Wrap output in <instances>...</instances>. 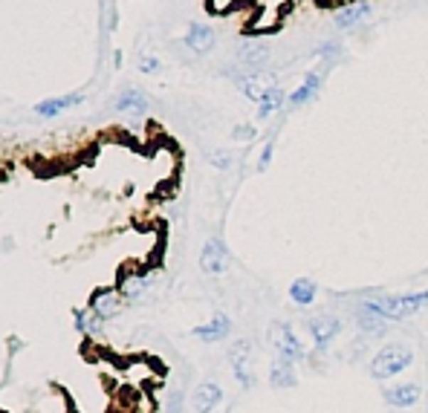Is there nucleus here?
Masks as SVG:
<instances>
[{
  "instance_id": "obj_14",
  "label": "nucleus",
  "mask_w": 428,
  "mask_h": 413,
  "mask_svg": "<svg viewBox=\"0 0 428 413\" xmlns=\"http://www.w3.org/2000/svg\"><path fill=\"white\" fill-rule=\"evenodd\" d=\"M186 47L191 53H208L214 47V29L208 23H191L186 35Z\"/></svg>"
},
{
  "instance_id": "obj_19",
  "label": "nucleus",
  "mask_w": 428,
  "mask_h": 413,
  "mask_svg": "<svg viewBox=\"0 0 428 413\" xmlns=\"http://www.w3.org/2000/svg\"><path fill=\"white\" fill-rule=\"evenodd\" d=\"M319 87H321V75H319V73H307V75H304V84L298 87L295 93H289V104H292V107H301V104L313 102L316 93H319Z\"/></svg>"
},
{
  "instance_id": "obj_2",
  "label": "nucleus",
  "mask_w": 428,
  "mask_h": 413,
  "mask_svg": "<svg viewBox=\"0 0 428 413\" xmlns=\"http://www.w3.org/2000/svg\"><path fill=\"white\" fill-rule=\"evenodd\" d=\"M414 361V353L408 344H388V347H382L373 361H370V376L373 379H394L397 373H402L405 367Z\"/></svg>"
},
{
  "instance_id": "obj_5",
  "label": "nucleus",
  "mask_w": 428,
  "mask_h": 413,
  "mask_svg": "<svg viewBox=\"0 0 428 413\" xmlns=\"http://www.w3.org/2000/svg\"><path fill=\"white\" fill-rule=\"evenodd\" d=\"M200 266H203L205 274H211V278H220V274H226V269H229V249H226V243L220 237H211L203 246Z\"/></svg>"
},
{
  "instance_id": "obj_18",
  "label": "nucleus",
  "mask_w": 428,
  "mask_h": 413,
  "mask_svg": "<svg viewBox=\"0 0 428 413\" xmlns=\"http://www.w3.org/2000/svg\"><path fill=\"white\" fill-rule=\"evenodd\" d=\"M119 292H122V298H124L127 304H139V301H145L148 281L142 278V274H122Z\"/></svg>"
},
{
  "instance_id": "obj_21",
  "label": "nucleus",
  "mask_w": 428,
  "mask_h": 413,
  "mask_svg": "<svg viewBox=\"0 0 428 413\" xmlns=\"http://www.w3.org/2000/svg\"><path fill=\"white\" fill-rule=\"evenodd\" d=\"M75 330L84 336H102V318L93 309H73Z\"/></svg>"
},
{
  "instance_id": "obj_24",
  "label": "nucleus",
  "mask_w": 428,
  "mask_h": 413,
  "mask_svg": "<svg viewBox=\"0 0 428 413\" xmlns=\"http://www.w3.org/2000/svg\"><path fill=\"white\" fill-rule=\"evenodd\" d=\"M382 321H385V318H379V315H373V312H362V315H359V327H362L365 333H382V330H385Z\"/></svg>"
},
{
  "instance_id": "obj_10",
  "label": "nucleus",
  "mask_w": 428,
  "mask_h": 413,
  "mask_svg": "<svg viewBox=\"0 0 428 413\" xmlns=\"http://www.w3.org/2000/svg\"><path fill=\"white\" fill-rule=\"evenodd\" d=\"M370 12H373V6L368 4V0H359V4L336 12V15H333V23H336V29H353V26L365 23V21L370 18Z\"/></svg>"
},
{
  "instance_id": "obj_7",
  "label": "nucleus",
  "mask_w": 428,
  "mask_h": 413,
  "mask_svg": "<svg viewBox=\"0 0 428 413\" xmlns=\"http://www.w3.org/2000/svg\"><path fill=\"white\" fill-rule=\"evenodd\" d=\"M267 61H269V47L261 41H249L237 50V64L246 67L249 73H261Z\"/></svg>"
},
{
  "instance_id": "obj_1",
  "label": "nucleus",
  "mask_w": 428,
  "mask_h": 413,
  "mask_svg": "<svg viewBox=\"0 0 428 413\" xmlns=\"http://www.w3.org/2000/svg\"><path fill=\"white\" fill-rule=\"evenodd\" d=\"M428 304V292H417V295H385V298H365L362 301V312H373L385 321H402L414 312H419Z\"/></svg>"
},
{
  "instance_id": "obj_26",
  "label": "nucleus",
  "mask_w": 428,
  "mask_h": 413,
  "mask_svg": "<svg viewBox=\"0 0 428 413\" xmlns=\"http://www.w3.org/2000/svg\"><path fill=\"white\" fill-rule=\"evenodd\" d=\"M211 165L220 168V171H226V168L232 165V156H229L226 151H214V154H211Z\"/></svg>"
},
{
  "instance_id": "obj_22",
  "label": "nucleus",
  "mask_w": 428,
  "mask_h": 413,
  "mask_svg": "<svg viewBox=\"0 0 428 413\" xmlns=\"http://www.w3.org/2000/svg\"><path fill=\"white\" fill-rule=\"evenodd\" d=\"M281 104H284V90H281V87H272L269 93L264 96V102L258 104V119H269Z\"/></svg>"
},
{
  "instance_id": "obj_23",
  "label": "nucleus",
  "mask_w": 428,
  "mask_h": 413,
  "mask_svg": "<svg viewBox=\"0 0 428 413\" xmlns=\"http://www.w3.org/2000/svg\"><path fill=\"white\" fill-rule=\"evenodd\" d=\"M313 55H316V58L336 61V58L341 55V43H336V41H324V43H319V47L313 50Z\"/></svg>"
},
{
  "instance_id": "obj_11",
  "label": "nucleus",
  "mask_w": 428,
  "mask_h": 413,
  "mask_svg": "<svg viewBox=\"0 0 428 413\" xmlns=\"http://www.w3.org/2000/svg\"><path fill=\"white\" fill-rule=\"evenodd\" d=\"M229 330H232V321H229L226 315H214L211 321H205V324L194 327L191 333H194L200 341H205V344H214V341L226 338V336H229Z\"/></svg>"
},
{
  "instance_id": "obj_6",
  "label": "nucleus",
  "mask_w": 428,
  "mask_h": 413,
  "mask_svg": "<svg viewBox=\"0 0 428 413\" xmlns=\"http://www.w3.org/2000/svg\"><path fill=\"white\" fill-rule=\"evenodd\" d=\"M275 87V73H267V70H261V73H249V75H243L240 78V93L246 96V99H252V102H264V96L269 93V90Z\"/></svg>"
},
{
  "instance_id": "obj_13",
  "label": "nucleus",
  "mask_w": 428,
  "mask_h": 413,
  "mask_svg": "<svg viewBox=\"0 0 428 413\" xmlns=\"http://www.w3.org/2000/svg\"><path fill=\"white\" fill-rule=\"evenodd\" d=\"M419 396H422L419 385H394L385 390V402L391 407H414L419 402Z\"/></svg>"
},
{
  "instance_id": "obj_12",
  "label": "nucleus",
  "mask_w": 428,
  "mask_h": 413,
  "mask_svg": "<svg viewBox=\"0 0 428 413\" xmlns=\"http://www.w3.org/2000/svg\"><path fill=\"white\" fill-rule=\"evenodd\" d=\"M295 382H298L295 379V364L281 358V355H275L272 370H269V385L278 387V390H289V387H295Z\"/></svg>"
},
{
  "instance_id": "obj_3",
  "label": "nucleus",
  "mask_w": 428,
  "mask_h": 413,
  "mask_svg": "<svg viewBox=\"0 0 428 413\" xmlns=\"http://www.w3.org/2000/svg\"><path fill=\"white\" fill-rule=\"evenodd\" d=\"M269 338H272L275 355H281V358H287L292 364L304 358V344L298 341V336L292 333V327L284 324V321H275V324L269 327Z\"/></svg>"
},
{
  "instance_id": "obj_20",
  "label": "nucleus",
  "mask_w": 428,
  "mask_h": 413,
  "mask_svg": "<svg viewBox=\"0 0 428 413\" xmlns=\"http://www.w3.org/2000/svg\"><path fill=\"white\" fill-rule=\"evenodd\" d=\"M316 292H319L316 281H313V278H304V274L289 284V298H292L298 306H310V304L316 301Z\"/></svg>"
},
{
  "instance_id": "obj_15",
  "label": "nucleus",
  "mask_w": 428,
  "mask_h": 413,
  "mask_svg": "<svg viewBox=\"0 0 428 413\" xmlns=\"http://www.w3.org/2000/svg\"><path fill=\"white\" fill-rule=\"evenodd\" d=\"M220 399H223L220 385L205 382V385H200V387L194 390V410H197V413H211L214 407L220 404Z\"/></svg>"
},
{
  "instance_id": "obj_17",
  "label": "nucleus",
  "mask_w": 428,
  "mask_h": 413,
  "mask_svg": "<svg viewBox=\"0 0 428 413\" xmlns=\"http://www.w3.org/2000/svg\"><path fill=\"white\" fill-rule=\"evenodd\" d=\"M148 110V96L142 90H124L116 99V113H127V116H142Z\"/></svg>"
},
{
  "instance_id": "obj_28",
  "label": "nucleus",
  "mask_w": 428,
  "mask_h": 413,
  "mask_svg": "<svg viewBox=\"0 0 428 413\" xmlns=\"http://www.w3.org/2000/svg\"><path fill=\"white\" fill-rule=\"evenodd\" d=\"M272 151H275V142H267V148L261 151V162H258L261 171H267V165L272 162Z\"/></svg>"
},
{
  "instance_id": "obj_9",
  "label": "nucleus",
  "mask_w": 428,
  "mask_h": 413,
  "mask_svg": "<svg viewBox=\"0 0 428 413\" xmlns=\"http://www.w3.org/2000/svg\"><path fill=\"white\" fill-rule=\"evenodd\" d=\"M338 330H341V321H338V318H333V315L313 318V321H310V333H313L316 350H327V344L338 336Z\"/></svg>"
},
{
  "instance_id": "obj_4",
  "label": "nucleus",
  "mask_w": 428,
  "mask_h": 413,
  "mask_svg": "<svg viewBox=\"0 0 428 413\" xmlns=\"http://www.w3.org/2000/svg\"><path fill=\"white\" fill-rule=\"evenodd\" d=\"M229 364L235 370V379L243 385V390H249L255 385V376H252V341L237 338L229 347Z\"/></svg>"
},
{
  "instance_id": "obj_16",
  "label": "nucleus",
  "mask_w": 428,
  "mask_h": 413,
  "mask_svg": "<svg viewBox=\"0 0 428 413\" xmlns=\"http://www.w3.org/2000/svg\"><path fill=\"white\" fill-rule=\"evenodd\" d=\"M81 102H84V93H70V96H58V99H44L41 104H35V113H38V116H44V119H50V116L64 113L67 107L81 104Z\"/></svg>"
},
{
  "instance_id": "obj_8",
  "label": "nucleus",
  "mask_w": 428,
  "mask_h": 413,
  "mask_svg": "<svg viewBox=\"0 0 428 413\" xmlns=\"http://www.w3.org/2000/svg\"><path fill=\"white\" fill-rule=\"evenodd\" d=\"M122 304H124V298H122L119 289H99V292L90 298V309H93L102 321H110L113 315H119Z\"/></svg>"
},
{
  "instance_id": "obj_27",
  "label": "nucleus",
  "mask_w": 428,
  "mask_h": 413,
  "mask_svg": "<svg viewBox=\"0 0 428 413\" xmlns=\"http://www.w3.org/2000/svg\"><path fill=\"white\" fill-rule=\"evenodd\" d=\"M139 70L151 75V73H156V70H159V61H156L154 55H142V58H139Z\"/></svg>"
},
{
  "instance_id": "obj_25",
  "label": "nucleus",
  "mask_w": 428,
  "mask_h": 413,
  "mask_svg": "<svg viewBox=\"0 0 428 413\" xmlns=\"http://www.w3.org/2000/svg\"><path fill=\"white\" fill-rule=\"evenodd\" d=\"M232 136H235L237 142H252L258 133H255V127H252V124H237V127L232 130Z\"/></svg>"
}]
</instances>
